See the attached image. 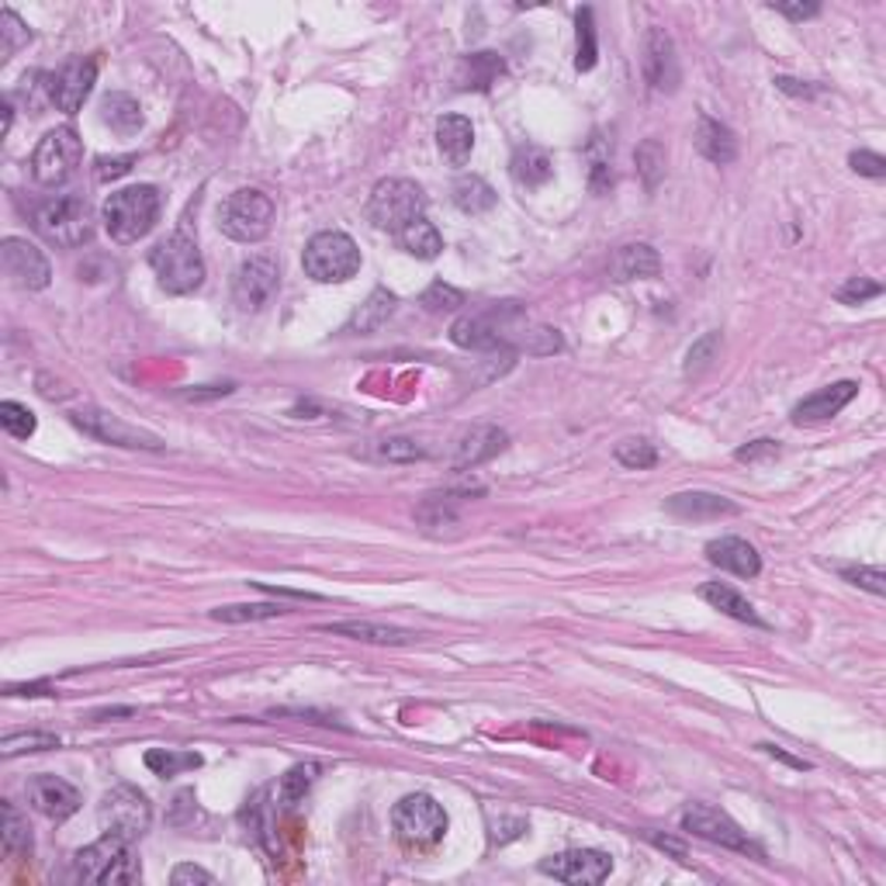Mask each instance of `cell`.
<instances>
[{
	"label": "cell",
	"instance_id": "cell-15",
	"mask_svg": "<svg viewBox=\"0 0 886 886\" xmlns=\"http://www.w3.org/2000/svg\"><path fill=\"white\" fill-rule=\"evenodd\" d=\"M97 84V63L94 59H70L67 67L46 76V94L63 115H76L87 105V97Z\"/></svg>",
	"mask_w": 886,
	"mask_h": 886
},
{
	"label": "cell",
	"instance_id": "cell-50",
	"mask_svg": "<svg viewBox=\"0 0 886 886\" xmlns=\"http://www.w3.org/2000/svg\"><path fill=\"white\" fill-rule=\"evenodd\" d=\"M135 167V156H97L94 159V177L100 180V184H108V180H118V177H125L129 170Z\"/></svg>",
	"mask_w": 886,
	"mask_h": 886
},
{
	"label": "cell",
	"instance_id": "cell-9",
	"mask_svg": "<svg viewBox=\"0 0 886 886\" xmlns=\"http://www.w3.org/2000/svg\"><path fill=\"white\" fill-rule=\"evenodd\" d=\"M80 159H84V146H80V135L70 125H59L43 135V143L32 153V177L35 184L43 188H59L76 173Z\"/></svg>",
	"mask_w": 886,
	"mask_h": 886
},
{
	"label": "cell",
	"instance_id": "cell-22",
	"mask_svg": "<svg viewBox=\"0 0 886 886\" xmlns=\"http://www.w3.org/2000/svg\"><path fill=\"white\" fill-rule=\"evenodd\" d=\"M707 561L723 572H734L741 578H755L762 572V558L749 540L741 537H720L707 543Z\"/></svg>",
	"mask_w": 886,
	"mask_h": 886
},
{
	"label": "cell",
	"instance_id": "cell-53",
	"mask_svg": "<svg viewBox=\"0 0 886 886\" xmlns=\"http://www.w3.org/2000/svg\"><path fill=\"white\" fill-rule=\"evenodd\" d=\"M734 457L744 460V465H758V460L779 457V440H752L749 447H738Z\"/></svg>",
	"mask_w": 886,
	"mask_h": 886
},
{
	"label": "cell",
	"instance_id": "cell-31",
	"mask_svg": "<svg viewBox=\"0 0 886 886\" xmlns=\"http://www.w3.org/2000/svg\"><path fill=\"white\" fill-rule=\"evenodd\" d=\"M100 118L122 135L143 129V108H139V100L132 94H108L100 100Z\"/></svg>",
	"mask_w": 886,
	"mask_h": 886
},
{
	"label": "cell",
	"instance_id": "cell-14",
	"mask_svg": "<svg viewBox=\"0 0 886 886\" xmlns=\"http://www.w3.org/2000/svg\"><path fill=\"white\" fill-rule=\"evenodd\" d=\"M0 264H4V274L14 285L25 291H43L52 280V267L46 253L22 236H8L4 243H0Z\"/></svg>",
	"mask_w": 886,
	"mask_h": 886
},
{
	"label": "cell",
	"instance_id": "cell-55",
	"mask_svg": "<svg viewBox=\"0 0 886 886\" xmlns=\"http://www.w3.org/2000/svg\"><path fill=\"white\" fill-rule=\"evenodd\" d=\"M773 11L782 14V17H790V22H807V17H814L821 8L817 4H773Z\"/></svg>",
	"mask_w": 886,
	"mask_h": 886
},
{
	"label": "cell",
	"instance_id": "cell-1",
	"mask_svg": "<svg viewBox=\"0 0 886 886\" xmlns=\"http://www.w3.org/2000/svg\"><path fill=\"white\" fill-rule=\"evenodd\" d=\"M100 218H105V232L111 236V243L118 247L139 243L143 236H149L159 218V191L153 184L115 191L105 201V208H100Z\"/></svg>",
	"mask_w": 886,
	"mask_h": 886
},
{
	"label": "cell",
	"instance_id": "cell-32",
	"mask_svg": "<svg viewBox=\"0 0 886 886\" xmlns=\"http://www.w3.org/2000/svg\"><path fill=\"white\" fill-rule=\"evenodd\" d=\"M586 164H589V188L596 194L613 188V143L602 132H592L586 146Z\"/></svg>",
	"mask_w": 886,
	"mask_h": 886
},
{
	"label": "cell",
	"instance_id": "cell-8",
	"mask_svg": "<svg viewBox=\"0 0 886 886\" xmlns=\"http://www.w3.org/2000/svg\"><path fill=\"white\" fill-rule=\"evenodd\" d=\"M392 824L398 841H406L409 849H430L443 835H447V814L430 793H409L395 803Z\"/></svg>",
	"mask_w": 886,
	"mask_h": 886
},
{
	"label": "cell",
	"instance_id": "cell-43",
	"mask_svg": "<svg viewBox=\"0 0 886 886\" xmlns=\"http://www.w3.org/2000/svg\"><path fill=\"white\" fill-rule=\"evenodd\" d=\"M0 427H4L14 440H28L35 433V412L22 402H0Z\"/></svg>",
	"mask_w": 886,
	"mask_h": 886
},
{
	"label": "cell",
	"instance_id": "cell-48",
	"mask_svg": "<svg viewBox=\"0 0 886 886\" xmlns=\"http://www.w3.org/2000/svg\"><path fill=\"white\" fill-rule=\"evenodd\" d=\"M422 306H427L430 312H451L457 306H465V295H460L457 288L451 285H443V280H436V285H430L427 291H422Z\"/></svg>",
	"mask_w": 886,
	"mask_h": 886
},
{
	"label": "cell",
	"instance_id": "cell-2",
	"mask_svg": "<svg viewBox=\"0 0 886 886\" xmlns=\"http://www.w3.org/2000/svg\"><path fill=\"white\" fill-rule=\"evenodd\" d=\"M149 267L167 295H191L205 285V260H201L197 243L184 229L159 239L149 250Z\"/></svg>",
	"mask_w": 886,
	"mask_h": 886
},
{
	"label": "cell",
	"instance_id": "cell-3",
	"mask_svg": "<svg viewBox=\"0 0 886 886\" xmlns=\"http://www.w3.org/2000/svg\"><path fill=\"white\" fill-rule=\"evenodd\" d=\"M422 212H427V194H422L416 180H406V177L381 180V184H374L371 201H368V218L378 229L395 232V236L402 229H409L412 222H419Z\"/></svg>",
	"mask_w": 886,
	"mask_h": 886
},
{
	"label": "cell",
	"instance_id": "cell-44",
	"mask_svg": "<svg viewBox=\"0 0 886 886\" xmlns=\"http://www.w3.org/2000/svg\"><path fill=\"white\" fill-rule=\"evenodd\" d=\"M28 38H32V32L22 17H17L11 8L0 11V52H4V59H11V52L22 49Z\"/></svg>",
	"mask_w": 886,
	"mask_h": 886
},
{
	"label": "cell",
	"instance_id": "cell-24",
	"mask_svg": "<svg viewBox=\"0 0 886 886\" xmlns=\"http://www.w3.org/2000/svg\"><path fill=\"white\" fill-rule=\"evenodd\" d=\"M436 146L451 167H465L475 149V125L465 115H443L436 122Z\"/></svg>",
	"mask_w": 886,
	"mask_h": 886
},
{
	"label": "cell",
	"instance_id": "cell-41",
	"mask_svg": "<svg viewBox=\"0 0 886 886\" xmlns=\"http://www.w3.org/2000/svg\"><path fill=\"white\" fill-rule=\"evenodd\" d=\"M613 457L620 460L623 468H631V471H644V468H655L658 451H655V443L640 440V436H631V440H620V443H616Z\"/></svg>",
	"mask_w": 886,
	"mask_h": 886
},
{
	"label": "cell",
	"instance_id": "cell-37",
	"mask_svg": "<svg viewBox=\"0 0 886 886\" xmlns=\"http://www.w3.org/2000/svg\"><path fill=\"white\" fill-rule=\"evenodd\" d=\"M143 762H146V769L153 773V776H164V779H170V776H180V773H188V769H197L201 758L197 752H177V749H149L146 755H143Z\"/></svg>",
	"mask_w": 886,
	"mask_h": 886
},
{
	"label": "cell",
	"instance_id": "cell-56",
	"mask_svg": "<svg viewBox=\"0 0 886 886\" xmlns=\"http://www.w3.org/2000/svg\"><path fill=\"white\" fill-rule=\"evenodd\" d=\"M776 87H779V91H787V94H797V97H811V94H817V91L807 87V84L800 87V80H790V76H776Z\"/></svg>",
	"mask_w": 886,
	"mask_h": 886
},
{
	"label": "cell",
	"instance_id": "cell-38",
	"mask_svg": "<svg viewBox=\"0 0 886 886\" xmlns=\"http://www.w3.org/2000/svg\"><path fill=\"white\" fill-rule=\"evenodd\" d=\"M285 613H288V607H280V602H232V607L212 610V620H222V623H260V620L285 616Z\"/></svg>",
	"mask_w": 886,
	"mask_h": 886
},
{
	"label": "cell",
	"instance_id": "cell-4",
	"mask_svg": "<svg viewBox=\"0 0 886 886\" xmlns=\"http://www.w3.org/2000/svg\"><path fill=\"white\" fill-rule=\"evenodd\" d=\"M132 841L118 838V835H105L100 841L87 845V849H80L76 859H73V870L80 879L87 883H100V886H125V883H135L139 876V862L132 859Z\"/></svg>",
	"mask_w": 886,
	"mask_h": 886
},
{
	"label": "cell",
	"instance_id": "cell-49",
	"mask_svg": "<svg viewBox=\"0 0 886 886\" xmlns=\"http://www.w3.org/2000/svg\"><path fill=\"white\" fill-rule=\"evenodd\" d=\"M883 295V285H876V280L870 277H849L845 285L838 288V301H845V306H862V301H870V298H879Z\"/></svg>",
	"mask_w": 886,
	"mask_h": 886
},
{
	"label": "cell",
	"instance_id": "cell-5",
	"mask_svg": "<svg viewBox=\"0 0 886 886\" xmlns=\"http://www.w3.org/2000/svg\"><path fill=\"white\" fill-rule=\"evenodd\" d=\"M301 267L319 285H344L360 271V250L347 232H315L301 256Z\"/></svg>",
	"mask_w": 886,
	"mask_h": 886
},
{
	"label": "cell",
	"instance_id": "cell-36",
	"mask_svg": "<svg viewBox=\"0 0 886 886\" xmlns=\"http://www.w3.org/2000/svg\"><path fill=\"white\" fill-rule=\"evenodd\" d=\"M0 841H4V855H8V859L32 855V831H28V821L22 817V811H17L14 803H4V828H0Z\"/></svg>",
	"mask_w": 886,
	"mask_h": 886
},
{
	"label": "cell",
	"instance_id": "cell-26",
	"mask_svg": "<svg viewBox=\"0 0 886 886\" xmlns=\"http://www.w3.org/2000/svg\"><path fill=\"white\" fill-rule=\"evenodd\" d=\"M696 149L707 156L710 164L728 167L738 159V139H734V132L728 125H720L717 118L703 115L699 125H696Z\"/></svg>",
	"mask_w": 886,
	"mask_h": 886
},
{
	"label": "cell",
	"instance_id": "cell-52",
	"mask_svg": "<svg viewBox=\"0 0 886 886\" xmlns=\"http://www.w3.org/2000/svg\"><path fill=\"white\" fill-rule=\"evenodd\" d=\"M849 164H852V170L862 173V177H873V180H883V177H886V159H883L879 153L859 149V153L849 156Z\"/></svg>",
	"mask_w": 886,
	"mask_h": 886
},
{
	"label": "cell",
	"instance_id": "cell-17",
	"mask_svg": "<svg viewBox=\"0 0 886 886\" xmlns=\"http://www.w3.org/2000/svg\"><path fill=\"white\" fill-rule=\"evenodd\" d=\"M644 76L661 94H672L679 87V56L672 35L664 28H648V38H644Z\"/></svg>",
	"mask_w": 886,
	"mask_h": 886
},
{
	"label": "cell",
	"instance_id": "cell-40",
	"mask_svg": "<svg viewBox=\"0 0 886 886\" xmlns=\"http://www.w3.org/2000/svg\"><path fill=\"white\" fill-rule=\"evenodd\" d=\"M575 25H578V56H575V67H578L582 73H589V70L596 67V59H599L592 8H582L578 17H575Z\"/></svg>",
	"mask_w": 886,
	"mask_h": 886
},
{
	"label": "cell",
	"instance_id": "cell-47",
	"mask_svg": "<svg viewBox=\"0 0 886 886\" xmlns=\"http://www.w3.org/2000/svg\"><path fill=\"white\" fill-rule=\"evenodd\" d=\"M717 350H720V333H707L703 339H696V344L690 347V354H686V374L696 378V374L707 371L714 364Z\"/></svg>",
	"mask_w": 886,
	"mask_h": 886
},
{
	"label": "cell",
	"instance_id": "cell-57",
	"mask_svg": "<svg viewBox=\"0 0 886 886\" xmlns=\"http://www.w3.org/2000/svg\"><path fill=\"white\" fill-rule=\"evenodd\" d=\"M762 749H765V752H769V755H776L779 762H787V765H793V769H811V765H807V762H803V758H793V755H787V752H782V749H779V744H762Z\"/></svg>",
	"mask_w": 886,
	"mask_h": 886
},
{
	"label": "cell",
	"instance_id": "cell-42",
	"mask_svg": "<svg viewBox=\"0 0 886 886\" xmlns=\"http://www.w3.org/2000/svg\"><path fill=\"white\" fill-rule=\"evenodd\" d=\"M637 173L644 177V188L655 191L658 180L664 177V146L658 139H644L637 146Z\"/></svg>",
	"mask_w": 886,
	"mask_h": 886
},
{
	"label": "cell",
	"instance_id": "cell-10",
	"mask_svg": "<svg viewBox=\"0 0 886 886\" xmlns=\"http://www.w3.org/2000/svg\"><path fill=\"white\" fill-rule=\"evenodd\" d=\"M70 422L76 430H84L87 436H94L97 443H111V447H129V451H164V440L149 430H139V427H129L125 419H118L115 412L108 409H97V406H84V409H73L70 412Z\"/></svg>",
	"mask_w": 886,
	"mask_h": 886
},
{
	"label": "cell",
	"instance_id": "cell-28",
	"mask_svg": "<svg viewBox=\"0 0 886 886\" xmlns=\"http://www.w3.org/2000/svg\"><path fill=\"white\" fill-rule=\"evenodd\" d=\"M510 173H513V180H516L519 188L537 191V188H543L554 177V159L543 153L540 146H519L513 153Z\"/></svg>",
	"mask_w": 886,
	"mask_h": 886
},
{
	"label": "cell",
	"instance_id": "cell-27",
	"mask_svg": "<svg viewBox=\"0 0 886 886\" xmlns=\"http://www.w3.org/2000/svg\"><path fill=\"white\" fill-rule=\"evenodd\" d=\"M319 631L339 634V637H354V640H368V644H412L416 634L388 627V623H371V620H344V623H322Z\"/></svg>",
	"mask_w": 886,
	"mask_h": 886
},
{
	"label": "cell",
	"instance_id": "cell-21",
	"mask_svg": "<svg viewBox=\"0 0 886 886\" xmlns=\"http://www.w3.org/2000/svg\"><path fill=\"white\" fill-rule=\"evenodd\" d=\"M502 76H506V59H502L499 52H471L457 63L454 84H457V91L486 94L499 84Z\"/></svg>",
	"mask_w": 886,
	"mask_h": 886
},
{
	"label": "cell",
	"instance_id": "cell-33",
	"mask_svg": "<svg viewBox=\"0 0 886 886\" xmlns=\"http://www.w3.org/2000/svg\"><path fill=\"white\" fill-rule=\"evenodd\" d=\"M398 239H402V250H406L409 256H416V260H436L440 250H443V236L427 218H419V222H412L409 229H402Z\"/></svg>",
	"mask_w": 886,
	"mask_h": 886
},
{
	"label": "cell",
	"instance_id": "cell-16",
	"mask_svg": "<svg viewBox=\"0 0 886 886\" xmlns=\"http://www.w3.org/2000/svg\"><path fill=\"white\" fill-rule=\"evenodd\" d=\"M610 870H613V859L599 849H572V852H561V855H551L540 862L543 876H554L561 883H572V886H596L610 876Z\"/></svg>",
	"mask_w": 886,
	"mask_h": 886
},
{
	"label": "cell",
	"instance_id": "cell-18",
	"mask_svg": "<svg viewBox=\"0 0 886 886\" xmlns=\"http://www.w3.org/2000/svg\"><path fill=\"white\" fill-rule=\"evenodd\" d=\"M28 803L32 807L49 817V821H67L80 811V790L70 787L67 779H59V776H35L28 779Z\"/></svg>",
	"mask_w": 886,
	"mask_h": 886
},
{
	"label": "cell",
	"instance_id": "cell-7",
	"mask_svg": "<svg viewBox=\"0 0 886 886\" xmlns=\"http://www.w3.org/2000/svg\"><path fill=\"white\" fill-rule=\"evenodd\" d=\"M35 229L56 247H84L94 236V215L84 197H49L35 208Z\"/></svg>",
	"mask_w": 886,
	"mask_h": 886
},
{
	"label": "cell",
	"instance_id": "cell-46",
	"mask_svg": "<svg viewBox=\"0 0 886 886\" xmlns=\"http://www.w3.org/2000/svg\"><path fill=\"white\" fill-rule=\"evenodd\" d=\"M374 454H378L381 460H422V457H427V451H422L416 440H406V436L378 440V443H374Z\"/></svg>",
	"mask_w": 886,
	"mask_h": 886
},
{
	"label": "cell",
	"instance_id": "cell-6",
	"mask_svg": "<svg viewBox=\"0 0 886 886\" xmlns=\"http://www.w3.org/2000/svg\"><path fill=\"white\" fill-rule=\"evenodd\" d=\"M274 226V201L256 188L232 191L218 208V229L236 243H260Z\"/></svg>",
	"mask_w": 886,
	"mask_h": 886
},
{
	"label": "cell",
	"instance_id": "cell-11",
	"mask_svg": "<svg viewBox=\"0 0 886 886\" xmlns=\"http://www.w3.org/2000/svg\"><path fill=\"white\" fill-rule=\"evenodd\" d=\"M97 821H100V828H105V835H118L125 841H135V838H143L149 831L153 807L135 787H115V790L105 793V800H100Z\"/></svg>",
	"mask_w": 886,
	"mask_h": 886
},
{
	"label": "cell",
	"instance_id": "cell-23",
	"mask_svg": "<svg viewBox=\"0 0 886 886\" xmlns=\"http://www.w3.org/2000/svg\"><path fill=\"white\" fill-rule=\"evenodd\" d=\"M664 510L679 519H720V516H738L741 506L731 502L728 495H714V492H679L672 499H664Z\"/></svg>",
	"mask_w": 886,
	"mask_h": 886
},
{
	"label": "cell",
	"instance_id": "cell-35",
	"mask_svg": "<svg viewBox=\"0 0 886 886\" xmlns=\"http://www.w3.org/2000/svg\"><path fill=\"white\" fill-rule=\"evenodd\" d=\"M451 197L465 215H481V212H489L495 205V191L481 177H460L454 184V191H451Z\"/></svg>",
	"mask_w": 886,
	"mask_h": 886
},
{
	"label": "cell",
	"instance_id": "cell-51",
	"mask_svg": "<svg viewBox=\"0 0 886 886\" xmlns=\"http://www.w3.org/2000/svg\"><path fill=\"white\" fill-rule=\"evenodd\" d=\"M841 578L852 582V586H859V589H870L873 596H883L886 592L883 568H841Z\"/></svg>",
	"mask_w": 886,
	"mask_h": 886
},
{
	"label": "cell",
	"instance_id": "cell-19",
	"mask_svg": "<svg viewBox=\"0 0 886 886\" xmlns=\"http://www.w3.org/2000/svg\"><path fill=\"white\" fill-rule=\"evenodd\" d=\"M506 430L499 427H489V422H478V427L465 430L457 436V447H454V468H478L492 460L502 447H506Z\"/></svg>",
	"mask_w": 886,
	"mask_h": 886
},
{
	"label": "cell",
	"instance_id": "cell-45",
	"mask_svg": "<svg viewBox=\"0 0 886 886\" xmlns=\"http://www.w3.org/2000/svg\"><path fill=\"white\" fill-rule=\"evenodd\" d=\"M49 749H59V738L56 734H8L4 741H0V752H4V758H14V755H22V752H49Z\"/></svg>",
	"mask_w": 886,
	"mask_h": 886
},
{
	"label": "cell",
	"instance_id": "cell-30",
	"mask_svg": "<svg viewBox=\"0 0 886 886\" xmlns=\"http://www.w3.org/2000/svg\"><path fill=\"white\" fill-rule=\"evenodd\" d=\"M451 339L460 350H502L492 315H460L451 326Z\"/></svg>",
	"mask_w": 886,
	"mask_h": 886
},
{
	"label": "cell",
	"instance_id": "cell-20",
	"mask_svg": "<svg viewBox=\"0 0 886 886\" xmlns=\"http://www.w3.org/2000/svg\"><path fill=\"white\" fill-rule=\"evenodd\" d=\"M855 395H859L855 381H835V385L814 392L811 398H803L800 406L793 409V422H797V427H811V422L831 419V416H838L845 406H849Z\"/></svg>",
	"mask_w": 886,
	"mask_h": 886
},
{
	"label": "cell",
	"instance_id": "cell-39",
	"mask_svg": "<svg viewBox=\"0 0 886 886\" xmlns=\"http://www.w3.org/2000/svg\"><path fill=\"white\" fill-rule=\"evenodd\" d=\"M315 773H319V765H295V769H288L285 776H280V782H277L280 807H298V803L306 800V793L312 790Z\"/></svg>",
	"mask_w": 886,
	"mask_h": 886
},
{
	"label": "cell",
	"instance_id": "cell-34",
	"mask_svg": "<svg viewBox=\"0 0 886 886\" xmlns=\"http://www.w3.org/2000/svg\"><path fill=\"white\" fill-rule=\"evenodd\" d=\"M392 312H395V295L385 291V288H378V291H371V298L350 319V330L354 333H374L392 319Z\"/></svg>",
	"mask_w": 886,
	"mask_h": 886
},
{
	"label": "cell",
	"instance_id": "cell-13",
	"mask_svg": "<svg viewBox=\"0 0 886 886\" xmlns=\"http://www.w3.org/2000/svg\"><path fill=\"white\" fill-rule=\"evenodd\" d=\"M280 285V271L277 260L267 253H256L250 260L236 267L232 274V301L239 306V312H260L274 298Z\"/></svg>",
	"mask_w": 886,
	"mask_h": 886
},
{
	"label": "cell",
	"instance_id": "cell-25",
	"mask_svg": "<svg viewBox=\"0 0 886 886\" xmlns=\"http://www.w3.org/2000/svg\"><path fill=\"white\" fill-rule=\"evenodd\" d=\"M658 271H661V256L648 243L620 247L610 260L613 280H644V277H658Z\"/></svg>",
	"mask_w": 886,
	"mask_h": 886
},
{
	"label": "cell",
	"instance_id": "cell-29",
	"mask_svg": "<svg viewBox=\"0 0 886 886\" xmlns=\"http://www.w3.org/2000/svg\"><path fill=\"white\" fill-rule=\"evenodd\" d=\"M699 596L707 599L714 610L728 613V616H734V620H741V623H752V627H769V623H765V620L755 613L752 602L744 599L738 589H731L728 582H707V586H699Z\"/></svg>",
	"mask_w": 886,
	"mask_h": 886
},
{
	"label": "cell",
	"instance_id": "cell-12",
	"mask_svg": "<svg viewBox=\"0 0 886 886\" xmlns=\"http://www.w3.org/2000/svg\"><path fill=\"white\" fill-rule=\"evenodd\" d=\"M679 821H682V828H686V831H693L696 838H707V841L720 845V849L749 852V855H755V859H765L758 845H755L749 835H744L728 814L717 811V807H710V803H690V807L682 811Z\"/></svg>",
	"mask_w": 886,
	"mask_h": 886
},
{
	"label": "cell",
	"instance_id": "cell-54",
	"mask_svg": "<svg viewBox=\"0 0 886 886\" xmlns=\"http://www.w3.org/2000/svg\"><path fill=\"white\" fill-rule=\"evenodd\" d=\"M170 883L173 886H188V883H201V886H212L215 876L205 873V870H197V865H177V870L170 873Z\"/></svg>",
	"mask_w": 886,
	"mask_h": 886
}]
</instances>
